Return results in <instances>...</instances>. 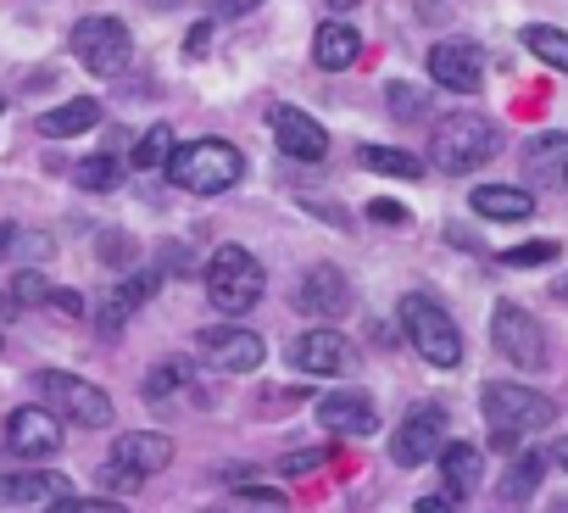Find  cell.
Returning a JSON list of instances; mask_svg holds the SVG:
<instances>
[{
    "mask_svg": "<svg viewBox=\"0 0 568 513\" xmlns=\"http://www.w3.org/2000/svg\"><path fill=\"white\" fill-rule=\"evenodd\" d=\"M291 369L296 374H313V380H335V374H346L352 369V341L341 335V330H307V335H296L291 341Z\"/></svg>",
    "mask_w": 568,
    "mask_h": 513,
    "instance_id": "cell-12",
    "label": "cell"
},
{
    "mask_svg": "<svg viewBox=\"0 0 568 513\" xmlns=\"http://www.w3.org/2000/svg\"><path fill=\"white\" fill-rule=\"evenodd\" d=\"M206 513H229V507H206Z\"/></svg>",
    "mask_w": 568,
    "mask_h": 513,
    "instance_id": "cell-47",
    "label": "cell"
},
{
    "mask_svg": "<svg viewBox=\"0 0 568 513\" xmlns=\"http://www.w3.org/2000/svg\"><path fill=\"white\" fill-rule=\"evenodd\" d=\"M68 46H73L79 68L95 73V79H118L129 68V57H134V40H129V29L118 18H84V23H73V40Z\"/></svg>",
    "mask_w": 568,
    "mask_h": 513,
    "instance_id": "cell-7",
    "label": "cell"
},
{
    "mask_svg": "<svg viewBox=\"0 0 568 513\" xmlns=\"http://www.w3.org/2000/svg\"><path fill=\"white\" fill-rule=\"evenodd\" d=\"M79 184L95 190V195H106V190L123 184V162L118 157H90V162H79Z\"/></svg>",
    "mask_w": 568,
    "mask_h": 513,
    "instance_id": "cell-31",
    "label": "cell"
},
{
    "mask_svg": "<svg viewBox=\"0 0 568 513\" xmlns=\"http://www.w3.org/2000/svg\"><path fill=\"white\" fill-rule=\"evenodd\" d=\"M90 129H101V101L95 95H73V101H62V107H51L40 118L45 140H73V134H90Z\"/></svg>",
    "mask_w": 568,
    "mask_h": 513,
    "instance_id": "cell-21",
    "label": "cell"
},
{
    "mask_svg": "<svg viewBox=\"0 0 568 513\" xmlns=\"http://www.w3.org/2000/svg\"><path fill=\"white\" fill-rule=\"evenodd\" d=\"M551 457H557V463L568 469V441H557V446H551Z\"/></svg>",
    "mask_w": 568,
    "mask_h": 513,
    "instance_id": "cell-44",
    "label": "cell"
},
{
    "mask_svg": "<svg viewBox=\"0 0 568 513\" xmlns=\"http://www.w3.org/2000/svg\"><path fill=\"white\" fill-rule=\"evenodd\" d=\"M296 308L307 313V319H346L352 313V280H346V269H335V263H313L307 274H302V285H296Z\"/></svg>",
    "mask_w": 568,
    "mask_h": 513,
    "instance_id": "cell-13",
    "label": "cell"
},
{
    "mask_svg": "<svg viewBox=\"0 0 568 513\" xmlns=\"http://www.w3.org/2000/svg\"><path fill=\"white\" fill-rule=\"evenodd\" d=\"M45 513H129V507L123 502H106V496H62Z\"/></svg>",
    "mask_w": 568,
    "mask_h": 513,
    "instance_id": "cell-36",
    "label": "cell"
},
{
    "mask_svg": "<svg viewBox=\"0 0 568 513\" xmlns=\"http://www.w3.org/2000/svg\"><path fill=\"white\" fill-rule=\"evenodd\" d=\"M496 151H501V134H496V123L479 118V112L446 118V123L435 129V140H429V162H435L440 173H474V168H485Z\"/></svg>",
    "mask_w": 568,
    "mask_h": 513,
    "instance_id": "cell-4",
    "label": "cell"
},
{
    "mask_svg": "<svg viewBox=\"0 0 568 513\" xmlns=\"http://www.w3.org/2000/svg\"><path fill=\"white\" fill-rule=\"evenodd\" d=\"M34 385H40V396H45V408H51L57 419L84 424V430H106V424H112V396H106L101 385H90V380H79V374H62V369H45Z\"/></svg>",
    "mask_w": 568,
    "mask_h": 513,
    "instance_id": "cell-6",
    "label": "cell"
},
{
    "mask_svg": "<svg viewBox=\"0 0 568 513\" xmlns=\"http://www.w3.org/2000/svg\"><path fill=\"white\" fill-rule=\"evenodd\" d=\"M440 474H446V491L468 496L479 485V474H485V452L474 441H446L440 446Z\"/></svg>",
    "mask_w": 568,
    "mask_h": 513,
    "instance_id": "cell-23",
    "label": "cell"
},
{
    "mask_svg": "<svg viewBox=\"0 0 568 513\" xmlns=\"http://www.w3.org/2000/svg\"><path fill=\"white\" fill-rule=\"evenodd\" d=\"M278 469H284V474H307V469H318V452H291Z\"/></svg>",
    "mask_w": 568,
    "mask_h": 513,
    "instance_id": "cell-40",
    "label": "cell"
},
{
    "mask_svg": "<svg viewBox=\"0 0 568 513\" xmlns=\"http://www.w3.org/2000/svg\"><path fill=\"white\" fill-rule=\"evenodd\" d=\"M156 285H162V269H134L129 280H118V291H112V296L134 313V308H145V302L156 296Z\"/></svg>",
    "mask_w": 568,
    "mask_h": 513,
    "instance_id": "cell-32",
    "label": "cell"
},
{
    "mask_svg": "<svg viewBox=\"0 0 568 513\" xmlns=\"http://www.w3.org/2000/svg\"><path fill=\"white\" fill-rule=\"evenodd\" d=\"M195 346H201V358H206L212 369H223V374H251V369H262V358H267V341H262L256 330H240V324H212V330L195 335Z\"/></svg>",
    "mask_w": 568,
    "mask_h": 513,
    "instance_id": "cell-10",
    "label": "cell"
},
{
    "mask_svg": "<svg viewBox=\"0 0 568 513\" xmlns=\"http://www.w3.org/2000/svg\"><path fill=\"white\" fill-rule=\"evenodd\" d=\"M479 408H485V424H490V446L496 452H513L518 435H535L557 419L551 396L529 391V385H513V380H490L479 391Z\"/></svg>",
    "mask_w": 568,
    "mask_h": 513,
    "instance_id": "cell-1",
    "label": "cell"
},
{
    "mask_svg": "<svg viewBox=\"0 0 568 513\" xmlns=\"http://www.w3.org/2000/svg\"><path fill=\"white\" fill-rule=\"evenodd\" d=\"M0 112H7V101H0Z\"/></svg>",
    "mask_w": 568,
    "mask_h": 513,
    "instance_id": "cell-48",
    "label": "cell"
},
{
    "mask_svg": "<svg viewBox=\"0 0 568 513\" xmlns=\"http://www.w3.org/2000/svg\"><path fill=\"white\" fill-rule=\"evenodd\" d=\"M429 79L440 90H457V95H474L485 84V51L474 40H440L429 51Z\"/></svg>",
    "mask_w": 568,
    "mask_h": 513,
    "instance_id": "cell-14",
    "label": "cell"
},
{
    "mask_svg": "<svg viewBox=\"0 0 568 513\" xmlns=\"http://www.w3.org/2000/svg\"><path fill=\"white\" fill-rule=\"evenodd\" d=\"M179 391H190V363H162L145 374V402H168Z\"/></svg>",
    "mask_w": 568,
    "mask_h": 513,
    "instance_id": "cell-30",
    "label": "cell"
},
{
    "mask_svg": "<svg viewBox=\"0 0 568 513\" xmlns=\"http://www.w3.org/2000/svg\"><path fill=\"white\" fill-rule=\"evenodd\" d=\"M357 7V0H329V12H352Z\"/></svg>",
    "mask_w": 568,
    "mask_h": 513,
    "instance_id": "cell-45",
    "label": "cell"
},
{
    "mask_svg": "<svg viewBox=\"0 0 568 513\" xmlns=\"http://www.w3.org/2000/svg\"><path fill=\"white\" fill-rule=\"evenodd\" d=\"M173 145H179V134H173L168 123L145 129V134H140V145H134V168H140V173H151V168H168Z\"/></svg>",
    "mask_w": 568,
    "mask_h": 513,
    "instance_id": "cell-28",
    "label": "cell"
},
{
    "mask_svg": "<svg viewBox=\"0 0 568 513\" xmlns=\"http://www.w3.org/2000/svg\"><path fill=\"white\" fill-rule=\"evenodd\" d=\"M457 491H435V496H418V513H457Z\"/></svg>",
    "mask_w": 568,
    "mask_h": 513,
    "instance_id": "cell-39",
    "label": "cell"
},
{
    "mask_svg": "<svg viewBox=\"0 0 568 513\" xmlns=\"http://www.w3.org/2000/svg\"><path fill=\"white\" fill-rule=\"evenodd\" d=\"M7 446L18 457H57L62 452V419L51 408H18L7 419Z\"/></svg>",
    "mask_w": 568,
    "mask_h": 513,
    "instance_id": "cell-15",
    "label": "cell"
},
{
    "mask_svg": "<svg viewBox=\"0 0 568 513\" xmlns=\"http://www.w3.org/2000/svg\"><path fill=\"white\" fill-rule=\"evenodd\" d=\"M206 302L223 313V319H240V313H251L256 302H262V291H267V274H262V263L245 251V245H217L212 256H206Z\"/></svg>",
    "mask_w": 568,
    "mask_h": 513,
    "instance_id": "cell-3",
    "label": "cell"
},
{
    "mask_svg": "<svg viewBox=\"0 0 568 513\" xmlns=\"http://www.w3.org/2000/svg\"><path fill=\"white\" fill-rule=\"evenodd\" d=\"M206 40H212V23H195V29H190V57H201Z\"/></svg>",
    "mask_w": 568,
    "mask_h": 513,
    "instance_id": "cell-41",
    "label": "cell"
},
{
    "mask_svg": "<svg viewBox=\"0 0 568 513\" xmlns=\"http://www.w3.org/2000/svg\"><path fill=\"white\" fill-rule=\"evenodd\" d=\"M318 424L329 435H374L379 430V408L363 391H335V396L318 402Z\"/></svg>",
    "mask_w": 568,
    "mask_h": 513,
    "instance_id": "cell-16",
    "label": "cell"
},
{
    "mask_svg": "<svg viewBox=\"0 0 568 513\" xmlns=\"http://www.w3.org/2000/svg\"><path fill=\"white\" fill-rule=\"evenodd\" d=\"M256 0H217V18H240V12H251Z\"/></svg>",
    "mask_w": 568,
    "mask_h": 513,
    "instance_id": "cell-42",
    "label": "cell"
},
{
    "mask_svg": "<svg viewBox=\"0 0 568 513\" xmlns=\"http://www.w3.org/2000/svg\"><path fill=\"white\" fill-rule=\"evenodd\" d=\"M73 496V480L57 469H23V474H0V502L7 507H29V502H62Z\"/></svg>",
    "mask_w": 568,
    "mask_h": 513,
    "instance_id": "cell-17",
    "label": "cell"
},
{
    "mask_svg": "<svg viewBox=\"0 0 568 513\" xmlns=\"http://www.w3.org/2000/svg\"><path fill=\"white\" fill-rule=\"evenodd\" d=\"M357 57H363V40H357L352 23H324V29L313 34V62H318L324 73H341V68H352Z\"/></svg>",
    "mask_w": 568,
    "mask_h": 513,
    "instance_id": "cell-22",
    "label": "cell"
},
{
    "mask_svg": "<svg viewBox=\"0 0 568 513\" xmlns=\"http://www.w3.org/2000/svg\"><path fill=\"white\" fill-rule=\"evenodd\" d=\"M557 296H562V302H568V280H562V285H557Z\"/></svg>",
    "mask_w": 568,
    "mask_h": 513,
    "instance_id": "cell-46",
    "label": "cell"
},
{
    "mask_svg": "<svg viewBox=\"0 0 568 513\" xmlns=\"http://www.w3.org/2000/svg\"><path fill=\"white\" fill-rule=\"evenodd\" d=\"M524 173H535V184L546 190H568V134L546 129L524 145Z\"/></svg>",
    "mask_w": 568,
    "mask_h": 513,
    "instance_id": "cell-18",
    "label": "cell"
},
{
    "mask_svg": "<svg viewBox=\"0 0 568 513\" xmlns=\"http://www.w3.org/2000/svg\"><path fill=\"white\" fill-rule=\"evenodd\" d=\"M95 480H101V485H106V491H118V496H129V491H140V480H145V474H134V469H129V463H118V457H106V463H101V474H95Z\"/></svg>",
    "mask_w": 568,
    "mask_h": 513,
    "instance_id": "cell-35",
    "label": "cell"
},
{
    "mask_svg": "<svg viewBox=\"0 0 568 513\" xmlns=\"http://www.w3.org/2000/svg\"><path fill=\"white\" fill-rule=\"evenodd\" d=\"M168 179L190 195H223L245 179V157L229 140H184L168 157Z\"/></svg>",
    "mask_w": 568,
    "mask_h": 513,
    "instance_id": "cell-2",
    "label": "cell"
},
{
    "mask_svg": "<svg viewBox=\"0 0 568 513\" xmlns=\"http://www.w3.org/2000/svg\"><path fill=\"white\" fill-rule=\"evenodd\" d=\"M490 341L513 369H546V330L518 308V302H496L490 313Z\"/></svg>",
    "mask_w": 568,
    "mask_h": 513,
    "instance_id": "cell-8",
    "label": "cell"
},
{
    "mask_svg": "<svg viewBox=\"0 0 568 513\" xmlns=\"http://www.w3.org/2000/svg\"><path fill=\"white\" fill-rule=\"evenodd\" d=\"M440 446H446V408H435V402H418V408H413V413L396 424L390 457H396L402 469H418V463L440 457Z\"/></svg>",
    "mask_w": 568,
    "mask_h": 513,
    "instance_id": "cell-11",
    "label": "cell"
},
{
    "mask_svg": "<svg viewBox=\"0 0 568 513\" xmlns=\"http://www.w3.org/2000/svg\"><path fill=\"white\" fill-rule=\"evenodd\" d=\"M507 269H540V263H557V240H529V245H513L501 251Z\"/></svg>",
    "mask_w": 568,
    "mask_h": 513,
    "instance_id": "cell-34",
    "label": "cell"
},
{
    "mask_svg": "<svg viewBox=\"0 0 568 513\" xmlns=\"http://www.w3.org/2000/svg\"><path fill=\"white\" fill-rule=\"evenodd\" d=\"M385 107H390V118H402V123H418V118H429L435 95H429V84L390 79V84H385Z\"/></svg>",
    "mask_w": 568,
    "mask_h": 513,
    "instance_id": "cell-25",
    "label": "cell"
},
{
    "mask_svg": "<svg viewBox=\"0 0 568 513\" xmlns=\"http://www.w3.org/2000/svg\"><path fill=\"white\" fill-rule=\"evenodd\" d=\"M468 207H474L479 218H490V223H524V218L535 212V195L518 190V184H479V190L468 195Z\"/></svg>",
    "mask_w": 568,
    "mask_h": 513,
    "instance_id": "cell-20",
    "label": "cell"
},
{
    "mask_svg": "<svg viewBox=\"0 0 568 513\" xmlns=\"http://www.w3.org/2000/svg\"><path fill=\"white\" fill-rule=\"evenodd\" d=\"M101 256H106V269H134V245H129L118 229L101 234Z\"/></svg>",
    "mask_w": 568,
    "mask_h": 513,
    "instance_id": "cell-37",
    "label": "cell"
},
{
    "mask_svg": "<svg viewBox=\"0 0 568 513\" xmlns=\"http://www.w3.org/2000/svg\"><path fill=\"white\" fill-rule=\"evenodd\" d=\"M368 218H374V223H385V229H407V218H413V212H407L402 201H368Z\"/></svg>",
    "mask_w": 568,
    "mask_h": 513,
    "instance_id": "cell-38",
    "label": "cell"
},
{
    "mask_svg": "<svg viewBox=\"0 0 568 513\" xmlns=\"http://www.w3.org/2000/svg\"><path fill=\"white\" fill-rule=\"evenodd\" d=\"M402 330H407L413 352H418L429 369H457V363H463V330L452 324V313H446L435 296H424V291L402 296Z\"/></svg>",
    "mask_w": 568,
    "mask_h": 513,
    "instance_id": "cell-5",
    "label": "cell"
},
{
    "mask_svg": "<svg viewBox=\"0 0 568 513\" xmlns=\"http://www.w3.org/2000/svg\"><path fill=\"white\" fill-rule=\"evenodd\" d=\"M112 457L129 463L134 474H162V469L173 463V441H168L162 430H129V435L112 446Z\"/></svg>",
    "mask_w": 568,
    "mask_h": 513,
    "instance_id": "cell-19",
    "label": "cell"
},
{
    "mask_svg": "<svg viewBox=\"0 0 568 513\" xmlns=\"http://www.w3.org/2000/svg\"><path fill=\"white\" fill-rule=\"evenodd\" d=\"M524 46H529V57H540L546 68L568 73V34H562V29H551V23H529V29H524Z\"/></svg>",
    "mask_w": 568,
    "mask_h": 513,
    "instance_id": "cell-27",
    "label": "cell"
},
{
    "mask_svg": "<svg viewBox=\"0 0 568 513\" xmlns=\"http://www.w3.org/2000/svg\"><path fill=\"white\" fill-rule=\"evenodd\" d=\"M540 474H546V457H540V452H518V457H513V469L501 474V502H513V507H524V502L535 496V485H540Z\"/></svg>",
    "mask_w": 568,
    "mask_h": 513,
    "instance_id": "cell-24",
    "label": "cell"
},
{
    "mask_svg": "<svg viewBox=\"0 0 568 513\" xmlns=\"http://www.w3.org/2000/svg\"><path fill=\"white\" fill-rule=\"evenodd\" d=\"M357 162L368 173H385V179H424V162L413 151H396V145H363Z\"/></svg>",
    "mask_w": 568,
    "mask_h": 513,
    "instance_id": "cell-26",
    "label": "cell"
},
{
    "mask_svg": "<svg viewBox=\"0 0 568 513\" xmlns=\"http://www.w3.org/2000/svg\"><path fill=\"white\" fill-rule=\"evenodd\" d=\"M12 313H18V308H12V296H7V291H0V324H7Z\"/></svg>",
    "mask_w": 568,
    "mask_h": 513,
    "instance_id": "cell-43",
    "label": "cell"
},
{
    "mask_svg": "<svg viewBox=\"0 0 568 513\" xmlns=\"http://www.w3.org/2000/svg\"><path fill=\"white\" fill-rule=\"evenodd\" d=\"M57 296V285L40 274V269H23L18 280H12V302H23V308H45Z\"/></svg>",
    "mask_w": 568,
    "mask_h": 513,
    "instance_id": "cell-33",
    "label": "cell"
},
{
    "mask_svg": "<svg viewBox=\"0 0 568 513\" xmlns=\"http://www.w3.org/2000/svg\"><path fill=\"white\" fill-rule=\"evenodd\" d=\"M267 129H273L278 151L296 157V162H324V157H329V129H324L313 112L291 107V101H273V107H267Z\"/></svg>",
    "mask_w": 568,
    "mask_h": 513,
    "instance_id": "cell-9",
    "label": "cell"
},
{
    "mask_svg": "<svg viewBox=\"0 0 568 513\" xmlns=\"http://www.w3.org/2000/svg\"><path fill=\"white\" fill-rule=\"evenodd\" d=\"M0 256H23V263H45L51 256V240L45 234H29L18 223H0Z\"/></svg>",
    "mask_w": 568,
    "mask_h": 513,
    "instance_id": "cell-29",
    "label": "cell"
}]
</instances>
